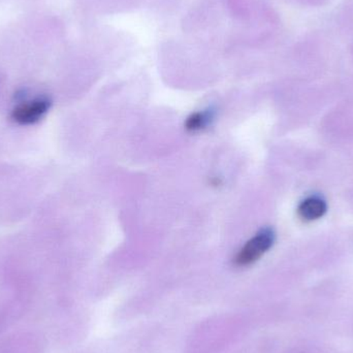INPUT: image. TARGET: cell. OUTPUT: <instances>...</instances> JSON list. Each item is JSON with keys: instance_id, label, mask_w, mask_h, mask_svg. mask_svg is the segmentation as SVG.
<instances>
[{"instance_id": "6da1fadb", "label": "cell", "mask_w": 353, "mask_h": 353, "mask_svg": "<svg viewBox=\"0 0 353 353\" xmlns=\"http://www.w3.org/2000/svg\"><path fill=\"white\" fill-rule=\"evenodd\" d=\"M274 241L275 234L271 228L261 230L239 251L234 257V265L236 267H248L256 263L273 246Z\"/></svg>"}, {"instance_id": "7a4b0ae2", "label": "cell", "mask_w": 353, "mask_h": 353, "mask_svg": "<svg viewBox=\"0 0 353 353\" xmlns=\"http://www.w3.org/2000/svg\"><path fill=\"white\" fill-rule=\"evenodd\" d=\"M51 101L48 99H33L21 103L14 108L12 113V119L21 125H31L39 122L49 111Z\"/></svg>"}, {"instance_id": "3957f363", "label": "cell", "mask_w": 353, "mask_h": 353, "mask_svg": "<svg viewBox=\"0 0 353 353\" xmlns=\"http://www.w3.org/2000/svg\"><path fill=\"white\" fill-rule=\"evenodd\" d=\"M327 203L321 197L312 196L303 201L299 205V216L305 221L319 219L327 212Z\"/></svg>"}, {"instance_id": "277c9868", "label": "cell", "mask_w": 353, "mask_h": 353, "mask_svg": "<svg viewBox=\"0 0 353 353\" xmlns=\"http://www.w3.org/2000/svg\"><path fill=\"white\" fill-rule=\"evenodd\" d=\"M210 119H211V115L207 112L194 113L190 117H188L185 125H186L187 130H190V132H197V130H203L209 123Z\"/></svg>"}]
</instances>
